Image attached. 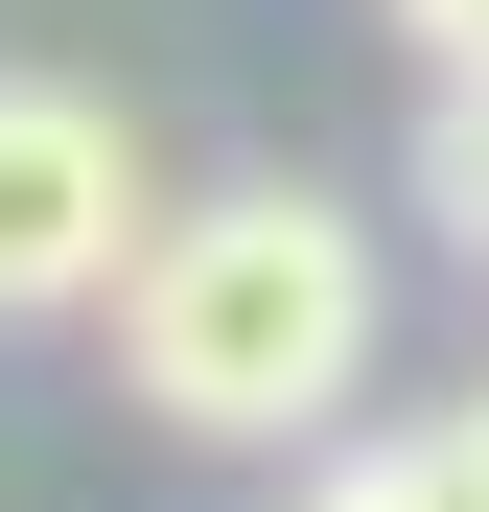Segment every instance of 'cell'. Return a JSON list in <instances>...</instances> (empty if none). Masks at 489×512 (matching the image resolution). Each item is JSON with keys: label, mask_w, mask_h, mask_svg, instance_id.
I'll use <instances>...</instances> for the list:
<instances>
[{"label": "cell", "mask_w": 489, "mask_h": 512, "mask_svg": "<svg viewBox=\"0 0 489 512\" xmlns=\"http://www.w3.org/2000/svg\"><path fill=\"white\" fill-rule=\"evenodd\" d=\"M326 512H466V466H443V443H350V489H326Z\"/></svg>", "instance_id": "cell-4"}, {"label": "cell", "mask_w": 489, "mask_h": 512, "mask_svg": "<svg viewBox=\"0 0 489 512\" xmlns=\"http://www.w3.org/2000/svg\"><path fill=\"white\" fill-rule=\"evenodd\" d=\"M420 210L489 256V70H443V94H420Z\"/></svg>", "instance_id": "cell-3"}, {"label": "cell", "mask_w": 489, "mask_h": 512, "mask_svg": "<svg viewBox=\"0 0 489 512\" xmlns=\"http://www.w3.org/2000/svg\"><path fill=\"white\" fill-rule=\"evenodd\" d=\"M117 373L140 419H187V443H326L373 373V233L326 187H210L140 233L117 280Z\"/></svg>", "instance_id": "cell-1"}, {"label": "cell", "mask_w": 489, "mask_h": 512, "mask_svg": "<svg viewBox=\"0 0 489 512\" xmlns=\"http://www.w3.org/2000/svg\"><path fill=\"white\" fill-rule=\"evenodd\" d=\"M443 466H466V512H489V396H466V419H443Z\"/></svg>", "instance_id": "cell-6"}, {"label": "cell", "mask_w": 489, "mask_h": 512, "mask_svg": "<svg viewBox=\"0 0 489 512\" xmlns=\"http://www.w3.org/2000/svg\"><path fill=\"white\" fill-rule=\"evenodd\" d=\"M140 117L117 94H70V70H0V326H70V303H117L140 280Z\"/></svg>", "instance_id": "cell-2"}, {"label": "cell", "mask_w": 489, "mask_h": 512, "mask_svg": "<svg viewBox=\"0 0 489 512\" xmlns=\"http://www.w3.org/2000/svg\"><path fill=\"white\" fill-rule=\"evenodd\" d=\"M396 24H420V70H489V0H396Z\"/></svg>", "instance_id": "cell-5"}]
</instances>
